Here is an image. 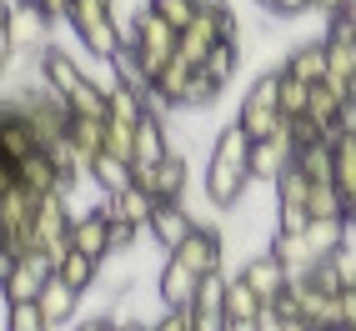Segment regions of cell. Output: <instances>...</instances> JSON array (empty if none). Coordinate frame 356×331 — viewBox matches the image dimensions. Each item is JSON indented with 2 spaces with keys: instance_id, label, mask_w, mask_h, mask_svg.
I'll return each mask as SVG.
<instances>
[{
  "instance_id": "obj_8",
  "label": "cell",
  "mask_w": 356,
  "mask_h": 331,
  "mask_svg": "<svg viewBox=\"0 0 356 331\" xmlns=\"http://www.w3.org/2000/svg\"><path fill=\"white\" fill-rule=\"evenodd\" d=\"M40 151V140H35V131H31V121H26V111L20 106H0V166H20V161H31Z\"/></svg>"
},
{
  "instance_id": "obj_16",
  "label": "cell",
  "mask_w": 356,
  "mask_h": 331,
  "mask_svg": "<svg viewBox=\"0 0 356 331\" xmlns=\"http://www.w3.org/2000/svg\"><path fill=\"white\" fill-rule=\"evenodd\" d=\"M291 161H296V140H291L286 126H281L271 140H256V146H251V171H256V181H276Z\"/></svg>"
},
{
  "instance_id": "obj_9",
  "label": "cell",
  "mask_w": 356,
  "mask_h": 331,
  "mask_svg": "<svg viewBox=\"0 0 356 331\" xmlns=\"http://www.w3.org/2000/svg\"><path fill=\"white\" fill-rule=\"evenodd\" d=\"M35 76L51 86V90H60L65 101H70V96H76V90L90 81V76H86V65H81L76 56H65L60 45H45V51L35 56Z\"/></svg>"
},
{
  "instance_id": "obj_23",
  "label": "cell",
  "mask_w": 356,
  "mask_h": 331,
  "mask_svg": "<svg viewBox=\"0 0 356 331\" xmlns=\"http://www.w3.org/2000/svg\"><path fill=\"white\" fill-rule=\"evenodd\" d=\"M266 312V301H261L241 276H226V321H256Z\"/></svg>"
},
{
  "instance_id": "obj_11",
  "label": "cell",
  "mask_w": 356,
  "mask_h": 331,
  "mask_svg": "<svg viewBox=\"0 0 356 331\" xmlns=\"http://www.w3.org/2000/svg\"><path fill=\"white\" fill-rule=\"evenodd\" d=\"M0 181H26L35 196H56V191H70L51 151H35L31 161H20V166H0Z\"/></svg>"
},
{
  "instance_id": "obj_15",
  "label": "cell",
  "mask_w": 356,
  "mask_h": 331,
  "mask_svg": "<svg viewBox=\"0 0 356 331\" xmlns=\"http://www.w3.org/2000/svg\"><path fill=\"white\" fill-rule=\"evenodd\" d=\"M281 70H286V76H296V81H306V86H321V81L331 76L326 35H321V40H301V45H291L286 60H281Z\"/></svg>"
},
{
  "instance_id": "obj_21",
  "label": "cell",
  "mask_w": 356,
  "mask_h": 331,
  "mask_svg": "<svg viewBox=\"0 0 356 331\" xmlns=\"http://www.w3.org/2000/svg\"><path fill=\"white\" fill-rule=\"evenodd\" d=\"M101 266H106V261H96V256H86V251L70 246L60 261H56V276H60V281H70L76 291H90V286L101 281Z\"/></svg>"
},
{
  "instance_id": "obj_17",
  "label": "cell",
  "mask_w": 356,
  "mask_h": 331,
  "mask_svg": "<svg viewBox=\"0 0 356 331\" xmlns=\"http://www.w3.org/2000/svg\"><path fill=\"white\" fill-rule=\"evenodd\" d=\"M106 65H111V81H115V86L136 90V96H146V106H151V96H156V76L146 70V60L136 56V45H131V40H126L121 51H115V56L106 60Z\"/></svg>"
},
{
  "instance_id": "obj_12",
  "label": "cell",
  "mask_w": 356,
  "mask_h": 331,
  "mask_svg": "<svg viewBox=\"0 0 356 331\" xmlns=\"http://www.w3.org/2000/svg\"><path fill=\"white\" fill-rule=\"evenodd\" d=\"M146 191L156 196V201H186V186H191V161H186V151L176 146L171 156H165L156 171H146V176H136Z\"/></svg>"
},
{
  "instance_id": "obj_31",
  "label": "cell",
  "mask_w": 356,
  "mask_h": 331,
  "mask_svg": "<svg viewBox=\"0 0 356 331\" xmlns=\"http://www.w3.org/2000/svg\"><path fill=\"white\" fill-rule=\"evenodd\" d=\"M151 331H196V316H191V306H165L151 321Z\"/></svg>"
},
{
  "instance_id": "obj_3",
  "label": "cell",
  "mask_w": 356,
  "mask_h": 331,
  "mask_svg": "<svg viewBox=\"0 0 356 331\" xmlns=\"http://www.w3.org/2000/svg\"><path fill=\"white\" fill-rule=\"evenodd\" d=\"M126 40L136 45V56L146 60V70H151V76H161V70L176 60V51H181V31L171 26V20H161L151 6H140V10L131 15Z\"/></svg>"
},
{
  "instance_id": "obj_42",
  "label": "cell",
  "mask_w": 356,
  "mask_h": 331,
  "mask_svg": "<svg viewBox=\"0 0 356 331\" xmlns=\"http://www.w3.org/2000/svg\"><path fill=\"white\" fill-rule=\"evenodd\" d=\"M346 15H351V26H356V6H351V10H346Z\"/></svg>"
},
{
  "instance_id": "obj_32",
  "label": "cell",
  "mask_w": 356,
  "mask_h": 331,
  "mask_svg": "<svg viewBox=\"0 0 356 331\" xmlns=\"http://www.w3.org/2000/svg\"><path fill=\"white\" fill-rule=\"evenodd\" d=\"M136 236H140V226H131V221H121V216H111V246H115V256L131 251Z\"/></svg>"
},
{
  "instance_id": "obj_43",
  "label": "cell",
  "mask_w": 356,
  "mask_h": 331,
  "mask_svg": "<svg viewBox=\"0 0 356 331\" xmlns=\"http://www.w3.org/2000/svg\"><path fill=\"white\" fill-rule=\"evenodd\" d=\"M256 6H261V10H266V6H271V0H256Z\"/></svg>"
},
{
  "instance_id": "obj_39",
  "label": "cell",
  "mask_w": 356,
  "mask_h": 331,
  "mask_svg": "<svg viewBox=\"0 0 356 331\" xmlns=\"http://www.w3.org/2000/svg\"><path fill=\"white\" fill-rule=\"evenodd\" d=\"M346 221H351V226H356V191H351V196H346Z\"/></svg>"
},
{
  "instance_id": "obj_40",
  "label": "cell",
  "mask_w": 356,
  "mask_h": 331,
  "mask_svg": "<svg viewBox=\"0 0 356 331\" xmlns=\"http://www.w3.org/2000/svg\"><path fill=\"white\" fill-rule=\"evenodd\" d=\"M256 321H261V316H256ZM256 321H231L226 331H256Z\"/></svg>"
},
{
  "instance_id": "obj_27",
  "label": "cell",
  "mask_w": 356,
  "mask_h": 331,
  "mask_svg": "<svg viewBox=\"0 0 356 331\" xmlns=\"http://www.w3.org/2000/svg\"><path fill=\"white\" fill-rule=\"evenodd\" d=\"M6 331H56V321L35 301H20V306H6Z\"/></svg>"
},
{
  "instance_id": "obj_44",
  "label": "cell",
  "mask_w": 356,
  "mask_h": 331,
  "mask_svg": "<svg viewBox=\"0 0 356 331\" xmlns=\"http://www.w3.org/2000/svg\"><path fill=\"white\" fill-rule=\"evenodd\" d=\"M351 6H356V0H351Z\"/></svg>"
},
{
  "instance_id": "obj_1",
  "label": "cell",
  "mask_w": 356,
  "mask_h": 331,
  "mask_svg": "<svg viewBox=\"0 0 356 331\" xmlns=\"http://www.w3.org/2000/svg\"><path fill=\"white\" fill-rule=\"evenodd\" d=\"M251 146L256 140L246 136L241 121H226L216 136H211V151H206V201L216 211H236L241 196L256 186V171H251Z\"/></svg>"
},
{
  "instance_id": "obj_20",
  "label": "cell",
  "mask_w": 356,
  "mask_h": 331,
  "mask_svg": "<svg viewBox=\"0 0 356 331\" xmlns=\"http://www.w3.org/2000/svg\"><path fill=\"white\" fill-rule=\"evenodd\" d=\"M81 296H86V291H76L70 281L51 276V286L40 291V301H35V306H40V312L51 316L56 326H65V321H76V312H81Z\"/></svg>"
},
{
  "instance_id": "obj_22",
  "label": "cell",
  "mask_w": 356,
  "mask_h": 331,
  "mask_svg": "<svg viewBox=\"0 0 356 331\" xmlns=\"http://www.w3.org/2000/svg\"><path fill=\"white\" fill-rule=\"evenodd\" d=\"M70 146L86 156V166L106 151V115H76L70 121Z\"/></svg>"
},
{
  "instance_id": "obj_36",
  "label": "cell",
  "mask_w": 356,
  "mask_h": 331,
  "mask_svg": "<svg viewBox=\"0 0 356 331\" xmlns=\"http://www.w3.org/2000/svg\"><path fill=\"white\" fill-rule=\"evenodd\" d=\"M76 331H115V316H90V321H76Z\"/></svg>"
},
{
  "instance_id": "obj_4",
  "label": "cell",
  "mask_w": 356,
  "mask_h": 331,
  "mask_svg": "<svg viewBox=\"0 0 356 331\" xmlns=\"http://www.w3.org/2000/svg\"><path fill=\"white\" fill-rule=\"evenodd\" d=\"M236 121L246 126L251 140H271L281 126H286V111H281V70H266V76L251 81V90L241 96V111H236Z\"/></svg>"
},
{
  "instance_id": "obj_38",
  "label": "cell",
  "mask_w": 356,
  "mask_h": 331,
  "mask_svg": "<svg viewBox=\"0 0 356 331\" xmlns=\"http://www.w3.org/2000/svg\"><path fill=\"white\" fill-rule=\"evenodd\" d=\"M115 331H151V321H140V316H115Z\"/></svg>"
},
{
  "instance_id": "obj_7",
  "label": "cell",
  "mask_w": 356,
  "mask_h": 331,
  "mask_svg": "<svg viewBox=\"0 0 356 331\" xmlns=\"http://www.w3.org/2000/svg\"><path fill=\"white\" fill-rule=\"evenodd\" d=\"M171 256H181V261L191 266L196 276H216V271H221V261H226V236H221L216 226H206V221H201V226L186 236V241H181Z\"/></svg>"
},
{
  "instance_id": "obj_29",
  "label": "cell",
  "mask_w": 356,
  "mask_h": 331,
  "mask_svg": "<svg viewBox=\"0 0 356 331\" xmlns=\"http://www.w3.org/2000/svg\"><path fill=\"white\" fill-rule=\"evenodd\" d=\"M306 106H312V86L281 70V111H286V121L291 115H306Z\"/></svg>"
},
{
  "instance_id": "obj_30",
  "label": "cell",
  "mask_w": 356,
  "mask_h": 331,
  "mask_svg": "<svg viewBox=\"0 0 356 331\" xmlns=\"http://www.w3.org/2000/svg\"><path fill=\"white\" fill-rule=\"evenodd\" d=\"M337 186L346 196L356 191V136H337Z\"/></svg>"
},
{
  "instance_id": "obj_33",
  "label": "cell",
  "mask_w": 356,
  "mask_h": 331,
  "mask_svg": "<svg viewBox=\"0 0 356 331\" xmlns=\"http://www.w3.org/2000/svg\"><path fill=\"white\" fill-rule=\"evenodd\" d=\"M341 331H356V286L341 291Z\"/></svg>"
},
{
  "instance_id": "obj_28",
  "label": "cell",
  "mask_w": 356,
  "mask_h": 331,
  "mask_svg": "<svg viewBox=\"0 0 356 331\" xmlns=\"http://www.w3.org/2000/svg\"><path fill=\"white\" fill-rule=\"evenodd\" d=\"M146 6H151L161 20H171L176 31H186V26H191V20L201 15V6H206V0H146Z\"/></svg>"
},
{
  "instance_id": "obj_24",
  "label": "cell",
  "mask_w": 356,
  "mask_h": 331,
  "mask_svg": "<svg viewBox=\"0 0 356 331\" xmlns=\"http://www.w3.org/2000/svg\"><path fill=\"white\" fill-rule=\"evenodd\" d=\"M346 231H351V221H312L301 236H306V246H312V256L321 261V256H337L346 246Z\"/></svg>"
},
{
  "instance_id": "obj_34",
  "label": "cell",
  "mask_w": 356,
  "mask_h": 331,
  "mask_svg": "<svg viewBox=\"0 0 356 331\" xmlns=\"http://www.w3.org/2000/svg\"><path fill=\"white\" fill-rule=\"evenodd\" d=\"M256 331H286V316H281L276 306H266V312H261V321H256Z\"/></svg>"
},
{
  "instance_id": "obj_26",
  "label": "cell",
  "mask_w": 356,
  "mask_h": 331,
  "mask_svg": "<svg viewBox=\"0 0 356 331\" xmlns=\"http://www.w3.org/2000/svg\"><path fill=\"white\" fill-rule=\"evenodd\" d=\"M201 70H211V76H216L221 86H231V81H236V70H241V40H221L216 51L206 56Z\"/></svg>"
},
{
  "instance_id": "obj_10",
  "label": "cell",
  "mask_w": 356,
  "mask_h": 331,
  "mask_svg": "<svg viewBox=\"0 0 356 331\" xmlns=\"http://www.w3.org/2000/svg\"><path fill=\"white\" fill-rule=\"evenodd\" d=\"M201 281H206V276H196L181 256L165 251V261H161V271H156V296H161V306H196Z\"/></svg>"
},
{
  "instance_id": "obj_6",
  "label": "cell",
  "mask_w": 356,
  "mask_h": 331,
  "mask_svg": "<svg viewBox=\"0 0 356 331\" xmlns=\"http://www.w3.org/2000/svg\"><path fill=\"white\" fill-rule=\"evenodd\" d=\"M236 276H241L246 286H251L261 301H266V306H276L281 296H286V286H291V266L281 261V256H276L271 246L261 251V256H251V261H246L241 271H236Z\"/></svg>"
},
{
  "instance_id": "obj_41",
  "label": "cell",
  "mask_w": 356,
  "mask_h": 331,
  "mask_svg": "<svg viewBox=\"0 0 356 331\" xmlns=\"http://www.w3.org/2000/svg\"><path fill=\"white\" fill-rule=\"evenodd\" d=\"M10 6H35V10H40V6H45V0H10Z\"/></svg>"
},
{
  "instance_id": "obj_25",
  "label": "cell",
  "mask_w": 356,
  "mask_h": 331,
  "mask_svg": "<svg viewBox=\"0 0 356 331\" xmlns=\"http://www.w3.org/2000/svg\"><path fill=\"white\" fill-rule=\"evenodd\" d=\"M312 221H346V191L337 181H312Z\"/></svg>"
},
{
  "instance_id": "obj_5",
  "label": "cell",
  "mask_w": 356,
  "mask_h": 331,
  "mask_svg": "<svg viewBox=\"0 0 356 331\" xmlns=\"http://www.w3.org/2000/svg\"><path fill=\"white\" fill-rule=\"evenodd\" d=\"M56 276V256L51 251H26V256H6L0 251V281H6V306L20 301H40V291Z\"/></svg>"
},
{
  "instance_id": "obj_19",
  "label": "cell",
  "mask_w": 356,
  "mask_h": 331,
  "mask_svg": "<svg viewBox=\"0 0 356 331\" xmlns=\"http://www.w3.org/2000/svg\"><path fill=\"white\" fill-rule=\"evenodd\" d=\"M131 181H136V166L121 161L115 151H101L96 161H90V186H96L101 196H121Z\"/></svg>"
},
{
  "instance_id": "obj_18",
  "label": "cell",
  "mask_w": 356,
  "mask_h": 331,
  "mask_svg": "<svg viewBox=\"0 0 356 331\" xmlns=\"http://www.w3.org/2000/svg\"><path fill=\"white\" fill-rule=\"evenodd\" d=\"M101 206L111 211V216H121V221H131V226H140V231H146L161 201H156V196H151V191H146L140 181H131L121 196H101Z\"/></svg>"
},
{
  "instance_id": "obj_14",
  "label": "cell",
  "mask_w": 356,
  "mask_h": 331,
  "mask_svg": "<svg viewBox=\"0 0 356 331\" xmlns=\"http://www.w3.org/2000/svg\"><path fill=\"white\" fill-rule=\"evenodd\" d=\"M70 246L86 251V256H96V261H111L115 246H111V211L96 206V211H86V216H76V226H70Z\"/></svg>"
},
{
  "instance_id": "obj_37",
  "label": "cell",
  "mask_w": 356,
  "mask_h": 331,
  "mask_svg": "<svg viewBox=\"0 0 356 331\" xmlns=\"http://www.w3.org/2000/svg\"><path fill=\"white\" fill-rule=\"evenodd\" d=\"M341 136H356V101L341 106Z\"/></svg>"
},
{
  "instance_id": "obj_35",
  "label": "cell",
  "mask_w": 356,
  "mask_h": 331,
  "mask_svg": "<svg viewBox=\"0 0 356 331\" xmlns=\"http://www.w3.org/2000/svg\"><path fill=\"white\" fill-rule=\"evenodd\" d=\"M312 10H321V15L331 20V15H341V10H351V0H312Z\"/></svg>"
},
{
  "instance_id": "obj_2",
  "label": "cell",
  "mask_w": 356,
  "mask_h": 331,
  "mask_svg": "<svg viewBox=\"0 0 356 331\" xmlns=\"http://www.w3.org/2000/svg\"><path fill=\"white\" fill-rule=\"evenodd\" d=\"M65 26L76 31V40L101 60H111L126 45V26L115 20V0H70Z\"/></svg>"
},
{
  "instance_id": "obj_13",
  "label": "cell",
  "mask_w": 356,
  "mask_h": 331,
  "mask_svg": "<svg viewBox=\"0 0 356 331\" xmlns=\"http://www.w3.org/2000/svg\"><path fill=\"white\" fill-rule=\"evenodd\" d=\"M196 226H201V221L191 216V211H186V201H161V206H156V216H151V226H146V236H151L161 251H176Z\"/></svg>"
}]
</instances>
